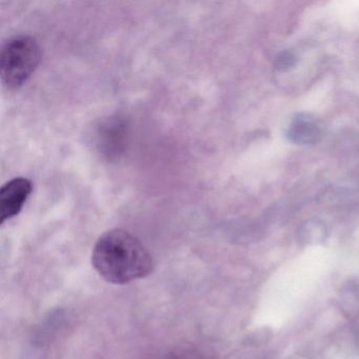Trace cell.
<instances>
[{"mask_svg":"<svg viewBox=\"0 0 359 359\" xmlns=\"http://www.w3.org/2000/svg\"><path fill=\"white\" fill-rule=\"evenodd\" d=\"M92 264L110 283L126 285L152 273V255L140 239L121 229L102 234L92 253Z\"/></svg>","mask_w":359,"mask_h":359,"instance_id":"1","label":"cell"},{"mask_svg":"<svg viewBox=\"0 0 359 359\" xmlns=\"http://www.w3.org/2000/svg\"><path fill=\"white\" fill-rule=\"evenodd\" d=\"M126 140V123L118 117H110L96 126L94 144L98 153L112 159L123 152Z\"/></svg>","mask_w":359,"mask_h":359,"instance_id":"3","label":"cell"},{"mask_svg":"<svg viewBox=\"0 0 359 359\" xmlns=\"http://www.w3.org/2000/svg\"><path fill=\"white\" fill-rule=\"evenodd\" d=\"M33 186L26 177H15L0 190V224L20 214L32 192Z\"/></svg>","mask_w":359,"mask_h":359,"instance_id":"4","label":"cell"},{"mask_svg":"<svg viewBox=\"0 0 359 359\" xmlns=\"http://www.w3.org/2000/svg\"><path fill=\"white\" fill-rule=\"evenodd\" d=\"M39 43L30 35H15L4 43L0 51V79L8 89L22 87L41 62Z\"/></svg>","mask_w":359,"mask_h":359,"instance_id":"2","label":"cell"}]
</instances>
